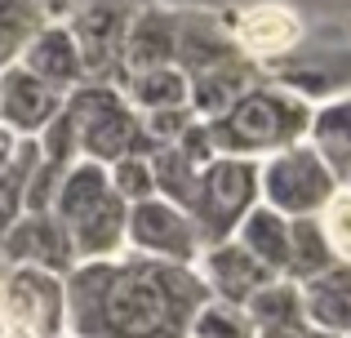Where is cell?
Listing matches in <instances>:
<instances>
[{
  "label": "cell",
  "instance_id": "obj_24",
  "mask_svg": "<svg viewBox=\"0 0 351 338\" xmlns=\"http://www.w3.org/2000/svg\"><path fill=\"white\" fill-rule=\"evenodd\" d=\"M187 338H258V334H254V325H249L245 307L205 298V303L196 307V316H191Z\"/></svg>",
  "mask_w": 351,
  "mask_h": 338
},
{
  "label": "cell",
  "instance_id": "obj_19",
  "mask_svg": "<svg viewBox=\"0 0 351 338\" xmlns=\"http://www.w3.org/2000/svg\"><path fill=\"white\" fill-rule=\"evenodd\" d=\"M307 143L320 152L338 182L351 178V94L329 98V103L311 107V125H307Z\"/></svg>",
  "mask_w": 351,
  "mask_h": 338
},
{
  "label": "cell",
  "instance_id": "obj_12",
  "mask_svg": "<svg viewBox=\"0 0 351 338\" xmlns=\"http://www.w3.org/2000/svg\"><path fill=\"white\" fill-rule=\"evenodd\" d=\"M62 103H67V94L45 85L40 76H32L23 62L0 67V125L5 130L23 134V138H36L62 112Z\"/></svg>",
  "mask_w": 351,
  "mask_h": 338
},
{
  "label": "cell",
  "instance_id": "obj_8",
  "mask_svg": "<svg viewBox=\"0 0 351 338\" xmlns=\"http://www.w3.org/2000/svg\"><path fill=\"white\" fill-rule=\"evenodd\" d=\"M125 250L138 254V258L196 267V258H200L205 245H200V232H196V223H191L187 209L152 196V200L129 205V214H125Z\"/></svg>",
  "mask_w": 351,
  "mask_h": 338
},
{
  "label": "cell",
  "instance_id": "obj_28",
  "mask_svg": "<svg viewBox=\"0 0 351 338\" xmlns=\"http://www.w3.org/2000/svg\"><path fill=\"white\" fill-rule=\"evenodd\" d=\"M32 160H36V138H23V134L0 125V173L23 169V165H32Z\"/></svg>",
  "mask_w": 351,
  "mask_h": 338
},
{
  "label": "cell",
  "instance_id": "obj_4",
  "mask_svg": "<svg viewBox=\"0 0 351 338\" xmlns=\"http://www.w3.org/2000/svg\"><path fill=\"white\" fill-rule=\"evenodd\" d=\"M67 121L76 134L80 160L94 165H116L120 156H152V143L143 134L138 112L125 103V94L112 80H85L67 94Z\"/></svg>",
  "mask_w": 351,
  "mask_h": 338
},
{
  "label": "cell",
  "instance_id": "obj_3",
  "mask_svg": "<svg viewBox=\"0 0 351 338\" xmlns=\"http://www.w3.org/2000/svg\"><path fill=\"white\" fill-rule=\"evenodd\" d=\"M53 223L62 227L76 263H98L125 254V214L129 205L116 196L107 165L76 160L58 182V196L49 205Z\"/></svg>",
  "mask_w": 351,
  "mask_h": 338
},
{
  "label": "cell",
  "instance_id": "obj_25",
  "mask_svg": "<svg viewBox=\"0 0 351 338\" xmlns=\"http://www.w3.org/2000/svg\"><path fill=\"white\" fill-rule=\"evenodd\" d=\"M320 232H325L329 250H334L338 263H351V187H338L329 196V205L316 214Z\"/></svg>",
  "mask_w": 351,
  "mask_h": 338
},
{
  "label": "cell",
  "instance_id": "obj_22",
  "mask_svg": "<svg viewBox=\"0 0 351 338\" xmlns=\"http://www.w3.org/2000/svg\"><path fill=\"white\" fill-rule=\"evenodd\" d=\"M245 316L254 325V334L263 330H280V325H298L302 321V294H298V280H267L254 298L245 303Z\"/></svg>",
  "mask_w": 351,
  "mask_h": 338
},
{
  "label": "cell",
  "instance_id": "obj_34",
  "mask_svg": "<svg viewBox=\"0 0 351 338\" xmlns=\"http://www.w3.org/2000/svg\"><path fill=\"white\" fill-rule=\"evenodd\" d=\"M58 338H71V334H58Z\"/></svg>",
  "mask_w": 351,
  "mask_h": 338
},
{
  "label": "cell",
  "instance_id": "obj_29",
  "mask_svg": "<svg viewBox=\"0 0 351 338\" xmlns=\"http://www.w3.org/2000/svg\"><path fill=\"white\" fill-rule=\"evenodd\" d=\"M258 338H334V334H325V330H316V325L298 321V325H280V330H263Z\"/></svg>",
  "mask_w": 351,
  "mask_h": 338
},
{
  "label": "cell",
  "instance_id": "obj_11",
  "mask_svg": "<svg viewBox=\"0 0 351 338\" xmlns=\"http://www.w3.org/2000/svg\"><path fill=\"white\" fill-rule=\"evenodd\" d=\"M223 18H227V32H232L236 49L254 67L289 58L307 40V27H302V18L289 5H254V9H240V14H223Z\"/></svg>",
  "mask_w": 351,
  "mask_h": 338
},
{
  "label": "cell",
  "instance_id": "obj_15",
  "mask_svg": "<svg viewBox=\"0 0 351 338\" xmlns=\"http://www.w3.org/2000/svg\"><path fill=\"white\" fill-rule=\"evenodd\" d=\"M18 62H23L32 76H40L45 85L62 89V94H71L76 85H85L89 71H85V58H80L76 40H71L67 23H40L36 27V36L27 40V49L18 53Z\"/></svg>",
  "mask_w": 351,
  "mask_h": 338
},
{
  "label": "cell",
  "instance_id": "obj_16",
  "mask_svg": "<svg viewBox=\"0 0 351 338\" xmlns=\"http://www.w3.org/2000/svg\"><path fill=\"white\" fill-rule=\"evenodd\" d=\"M267 80H276L280 89L298 94L302 103L320 107L329 98L351 94V49H334V53H316L307 62H280V71H267Z\"/></svg>",
  "mask_w": 351,
  "mask_h": 338
},
{
  "label": "cell",
  "instance_id": "obj_20",
  "mask_svg": "<svg viewBox=\"0 0 351 338\" xmlns=\"http://www.w3.org/2000/svg\"><path fill=\"white\" fill-rule=\"evenodd\" d=\"M232 241L240 245V250L254 254L271 276H285V271H289V218L276 214V209H267L263 200L240 218Z\"/></svg>",
  "mask_w": 351,
  "mask_h": 338
},
{
  "label": "cell",
  "instance_id": "obj_27",
  "mask_svg": "<svg viewBox=\"0 0 351 338\" xmlns=\"http://www.w3.org/2000/svg\"><path fill=\"white\" fill-rule=\"evenodd\" d=\"M36 160H40V152H36ZM36 160H32V165H23V169L0 173V236H5L9 227L18 223V214H23V187H27V178H32Z\"/></svg>",
  "mask_w": 351,
  "mask_h": 338
},
{
  "label": "cell",
  "instance_id": "obj_10",
  "mask_svg": "<svg viewBox=\"0 0 351 338\" xmlns=\"http://www.w3.org/2000/svg\"><path fill=\"white\" fill-rule=\"evenodd\" d=\"M178 32H173V67L187 80L214 76V71H236L254 67L245 53L236 49L232 32H227L223 14H205V9H173Z\"/></svg>",
  "mask_w": 351,
  "mask_h": 338
},
{
  "label": "cell",
  "instance_id": "obj_21",
  "mask_svg": "<svg viewBox=\"0 0 351 338\" xmlns=\"http://www.w3.org/2000/svg\"><path fill=\"white\" fill-rule=\"evenodd\" d=\"M112 85L125 94L134 112H160V107H187V76L178 67H143L120 71Z\"/></svg>",
  "mask_w": 351,
  "mask_h": 338
},
{
  "label": "cell",
  "instance_id": "obj_1",
  "mask_svg": "<svg viewBox=\"0 0 351 338\" xmlns=\"http://www.w3.org/2000/svg\"><path fill=\"white\" fill-rule=\"evenodd\" d=\"M71 338H187L196 307L209 298L196 267L116 254L76 263L62 276Z\"/></svg>",
  "mask_w": 351,
  "mask_h": 338
},
{
  "label": "cell",
  "instance_id": "obj_23",
  "mask_svg": "<svg viewBox=\"0 0 351 338\" xmlns=\"http://www.w3.org/2000/svg\"><path fill=\"white\" fill-rule=\"evenodd\" d=\"M334 250H329L325 232H320L316 214L307 218H289V271H285V280H307L316 276V271L334 267Z\"/></svg>",
  "mask_w": 351,
  "mask_h": 338
},
{
  "label": "cell",
  "instance_id": "obj_9",
  "mask_svg": "<svg viewBox=\"0 0 351 338\" xmlns=\"http://www.w3.org/2000/svg\"><path fill=\"white\" fill-rule=\"evenodd\" d=\"M147 0H80L62 23H67L71 40H76L80 58H85L89 80H116L120 71V49H125V32L134 14Z\"/></svg>",
  "mask_w": 351,
  "mask_h": 338
},
{
  "label": "cell",
  "instance_id": "obj_7",
  "mask_svg": "<svg viewBox=\"0 0 351 338\" xmlns=\"http://www.w3.org/2000/svg\"><path fill=\"white\" fill-rule=\"evenodd\" d=\"M0 330H14L27 338L67 334L62 276L40 267H5V276H0Z\"/></svg>",
  "mask_w": 351,
  "mask_h": 338
},
{
  "label": "cell",
  "instance_id": "obj_14",
  "mask_svg": "<svg viewBox=\"0 0 351 338\" xmlns=\"http://www.w3.org/2000/svg\"><path fill=\"white\" fill-rule=\"evenodd\" d=\"M196 276H200V285L209 289V298L232 303V307H245L267 280H276L271 271H267L249 250H240L236 241L205 245L200 258H196Z\"/></svg>",
  "mask_w": 351,
  "mask_h": 338
},
{
  "label": "cell",
  "instance_id": "obj_17",
  "mask_svg": "<svg viewBox=\"0 0 351 338\" xmlns=\"http://www.w3.org/2000/svg\"><path fill=\"white\" fill-rule=\"evenodd\" d=\"M298 294L307 325L334 338H351V263H334V267L298 280Z\"/></svg>",
  "mask_w": 351,
  "mask_h": 338
},
{
  "label": "cell",
  "instance_id": "obj_5",
  "mask_svg": "<svg viewBox=\"0 0 351 338\" xmlns=\"http://www.w3.org/2000/svg\"><path fill=\"white\" fill-rule=\"evenodd\" d=\"M338 187L343 182L334 178V169L320 160V152L307 138L258 160V200L285 218L320 214Z\"/></svg>",
  "mask_w": 351,
  "mask_h": 338
},
{
  "label": "cell",
  "instance_id": "obj_31",
  "mask_svg": "<svg viewBox=\"0 0 351 338\" xmlns=\"http://www.w3.org/2000/svg\"><path fill=\"white\" fill-rule=\"evenodd\" d=\"M14 5H23V0H0V14H5V9H14Z\"/></svg>",
  "mask_w": 351,
  "mask_h": 338
},
{
  "label": "cell",
  "instance_id": "obj_13",
  "mask_svg": "<svg viewBox=\"0 0 351 338\" xmlns=\"http://www.w3.org/2000/svg\"><path fill=\"white\" fill-rule=\"evenodd\" d=\"M0 263L5 267H40L53 276H67L76 267L71 245L53 214H18V223L0 236Z\"/></svg>",
  "mask_w": 351,
  "mask_h": 338
},
{
  "label": "cell",
  "instance_id": "obj_18",
  "mask_svg": "<svg viewBox=\"0 0 351 338\" xmlns=\"http://www.w3.org/2000/svg\"><path fill=\"white\" fill-rule=\"evenodd\" d=\"M173 32L178 18L165 5H143L125 32L120 49V71H143V67H173ZM116 71V76H120Z\"/></svg>",
  "mask_w": 351,
  "mask_h": 338
},
{
  "label": "cell",
  "instance_id": "obj_2",
  "mask_svg": "<svg viewBox=\"0 0 351 338\" xmlns=\"http://www.w3.org/2000/svg\"><path fill=\"white\" fill-rule=\"evenodd\" d=\"M307 125H311V103H302L298 94L280 89L276 80L258 76L214 121H205V134H209L214 156L263 160L271 152H285L293 143H302Z\"/></svg>",
  "mask_w": 351,
  "mask_h": 338
},
{
  "label": "cell",
  "instance_id": "obj_33",
  "mask_svg": "<svg viewBox=\"0 0 351 338\" xmlns=\"http://www.w3.org/2000/svg\"><path fill=\"white\" fill-rule=\"evenodd\" d=\"M0 276H5V263H0Z\"/></svg>",
  "mask_w": 351,
  "mask_h": 338
},
{
  "label": "cell",
  "instance_id": "obj_30",
  "mask_svg": "<svg viewBox=\"0 0 351 338\" xmlns=\"http://www.w3.org/2000/svg\"><path fill=\"white\" fill-rule=\"evenodd\" d=\"M76 5H80V0H36V9L45 14V23H62Z\"/></svg>",
  "mask_w": 351,
  "mask_h": 338
},
{
  "label": "cell",
  "instance_id": "obj_6",
  "mask_svg": "<svg viewBox=\"0 0 351 338\" xmlns=\"http://www.w3.org/2000/svg\"><path fill=\"white\" fill-rule=\"evenodd\" d=\"M254 205H258V160L214 156L200 169L187 214L200 232V245H218V241H232L240 218Z\"/></svg>",
  "mask_w": 351,
  "mask_h": 338
},
{
  "label": "cell",
  "instance_id": "obj_26",
  "mask_svg": "<svg viewBox=\"0 0 351 338\" xmlns=\"http://www.w3.org/2000/svg\"><path fill=\"white\" fill-rule=\"evenodd\" d=\"M107 178H112L116 196L125 205H138V200L156 196V178H152V160L147 156H120L116 165H107Z\"/></svg>",
  "mask_w": 351,
  "mask_h": 338
},
{
  "label": "cell",
  "instance_id": "obj_32",
  "mask_svg": "<svg viewBox=\"0 0 351 338\" xmlns=\"http://www.w3.org/2000/svg\"><path fill=\"white\" fill-rule=\"evenodd\" d=\"M0 338H27V334H14V330H0Z\"/></svg>",
  "mask_w": 351,
  "mask_h": 338
}]
</instances>
